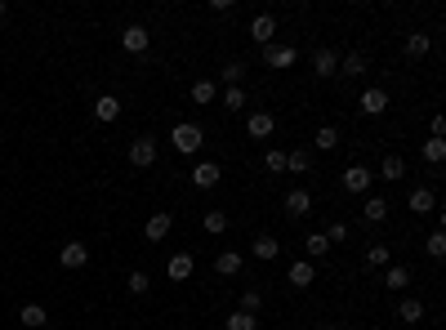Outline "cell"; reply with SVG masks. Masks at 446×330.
Segmentation results:
<instances>
[{
    "label": "cell",
    "instance_id": "ac0fdd59",
    "mask_svg": "<svg viewBox=\"0 0 446 330\" xmlns=\"http://www.w3.org/2000/svg\"><path fill=\"white\" fill-rule=\"evenodd\" d=\"M241 268H246L241 250H219V259H214V273H219V277H237Z\"/></svg>",
    "mask_w": 446,
    "mask_h": 330
},
{
    "label": "cell",
    "instance_id": "7c38bea8",
    "mask_svg": "<svg viewBox=\"0 0 446 330\" xmlns=\"http://www.w3.org/2000/svg\"><path fill=\"white\" fill-rule=\"evenodd\" d=\"M406 210H411V214H433V210H438V192H433V188H415L411 197H406Z\"/></svg>",
    "mask_w": 446,
    "mask_h": 330
},
{
    "label": "cell",
    "instance_id": "603a6c76",
    "mask_svg": "<svg viewBox=\"0 0 446 330\" xmlns=\"http://www.w3.org/2000/svg\"><path fill=\"white\" fill-rule=\"evenodd\" d=\"M361 219H366V224H384V219H389V201H384V197H366Z\"/></svg>",
    "mask_w": 446,
    "mask_h": 330
},
{
    "label": "cell",
    "instance_id": "d6986e66",
    "mask_svg": "<svg viewBox=\"0 0 446 330\" xmlns=\"http://www.w3.org/2000/svg\"><path fill=\"white\" fill-rule=\"evenodd\" d=\"M250 254H255L259 263H272L277 254H281V241H277V237H255V246H250Z\"/></svg>",
    "mask_w": 446,
    "mask_h": 330
},
{
    "label": "cell",
    "instance_id": "f546056e",
    "mask_svg": "<svg viewBox=\"0 0 446 330\" xmlns=\"http://www.w3.org/2000/svg\"><path fill=\"white\" fill-rule=\"evenodd\" d=\"M419 152H424V161H428V165H442V161H446V139H428Z\"/></svg>",
    "mask_w": 446,
    "mask_h": 330
},
{
    "label": "cell",
    "instance_id": "5bb4252c",
    "mask_svg": "<svg viewBox=\"0 0 446 330\" xmlns=\"http://www.w3.org/2000/svg\"><path fill=\"white\" fill-rule=\"evenodd\" d=\"M165 273H170V281H188L192 273H197V259H192L188 250H179V254H170V263H165Z\"/></svg>",
    "mask_w": 446,
    "mask_h": 330
},
{
    "label": "cell",
    "instance_id": "52a82bcc",
    "mask_svg": "<svg viewBox=\"0 0 446 330\" xmlns=\"http://www.w3.org/2000/svg\"><path fill=\"white\" fill-rule=\"evenodd\" d=\"M312 71H317L321 81H330V76H340V54L330 50V45H321V50H312Z\"/></svg>",
    "mask_w": 446,
    "mask_h": 330
},
{
    "label": "cell",
    "instance_id": "f6af8a7d",
    "mask_svg": "<svg viewBox=\"0 0 446 330\" xmlns=\"http://www.w3.org/2000/svg\"><path fill=\"white\" fill-rule=\"evenodd\" d=\"M326 330H330V326H326Z\"/></svg>",
    "mask_w": 446,
    "mask_h": 330
},
{
    "label": "cell",
    "instance_id": "ffe728a7",
    "mask_svg": "<svg viewBox=\"0 0 446 330\" xmlns=\"http://www.w3.org/2000/svg\"><path fill=\"white\" fill-rule=\"evenodd\" d=\"M214 99H219V85H214L210 76H206V81H197V85H192V103H197V107H210Z\"/></svg>",
    "mask_w": 446,
    "mask_h": 330
},
{
    "label": "cell",
    "instance_id": "ee69618b",
    "mask_svg": "<svg viewBox=\"0 0 446 330\" xmlns=\"http://www.w3.org/2000/svg\"><path fill=\"white\" fill-rule=\"evenodd\" d=\"M165 330H183V326H165Z\"/></svg>",
    "mask_w": 446,
    "mask_h": 330
},
{
    "label": "cell",
    "instance_id": "b9f144b4",
    "mask_svg": "<svg viewBox=\"0 0 446 330\" xmlns=\"http://www.w3.org/2000/svg\"><path fill=\"white\" fill-rule=\"evenodd\" d=\"M428 130H433V139H446V121H442V116H433Z\"/></svg>",
    "mask_w": 446,
    "mask_h": 330
},
{
    "label": "cell",
    "instance_id": "7bdbcfd3",
    "mask_svg": "<svg viewBox=\"0 0 446 330\" xmlns=\"http://www.w3.org/2000/svg\"><path fill=\"white\" fill-rule=\"evenodd\" d=\"M0 18H5V0H0Z\"/></svg>",
    "mask_w": 446,
    "mask_h": 330
},
{
    "label": "cell",
    "instance_id": "9c48e42d",
    "mask_svg": "<svg viewBox=\"0 0 446 330\" xmlns=\"http://www.w3.org/2000/svg\"><path fill=\"white\" fill-rule=\"evenodd\" d=\"M250 41H255L259 50H263V45H277V18L272 14H259L255 22H250Z\"/></svg>",
    "mask_w": 446,
    "mask_h": 330
},
{
    "label": "cell",
    "instance_id": "44dd1931",
    "mask_svg": "<svg viewBox=\"0 0 446 330\" xmlns=\"http://www.w3.org/2000/svg\"><path fill=\"white\" fill-rule=\"evenodd\" d=\"M406 286H411V268L389 263V273H384V290H406Z\"/></svg>",
    "mask_w": 446,
    "mask_h": 330
},
{
    "label": "cell",
    "instance_id": "d590c367",
    "mask_svg": "<svg viewBox=\"0 0 446 330\" xmlns=\"http://www.w3.org/2000/svg\"><path fill=\"white\" fill-rule=\"evenodd\" d=\"M152 290V277L143 273V268H134V273H130V295H148Z\"/></svg>",
    "mask_w": 446,
    "mask_h": 330
},
{
    "label": "cell",
    "instance_id": "3957f363",
    "mask_svg": "<svg viewBox=\"0 0 446 330\" xmlns=\"http://www.w3.org/2000/svg\"><path fill=\"white\" fill-rule=\"evenodd\" d=\"M148 45H152V32L139 27V22H130V27L120 32V50L125 54H148Z\"/></svg>",
    "mask_w": 446,
    "mask_h": 330
},
{
    "label": "cell",
    "instance_id": "2e32d148",
    "mask_svg": "<svg viewBox=\"0 0 446 330\" xmlns=\"http://www.w3.org/2000/svg\"><path fill=\"white\" fill-rule=\"evenodd\" d=\"M286 277H291L295 290H308L312 281H317V263H312V259H299V263H291V273H286Z\"/></svg>",
    "mask_w": 446,
    "mask_h": 330
},
{
    "label": "cell",
    "instance_id": "9a60e30c",
    "mask_svg": "<svg viewBox=\"0 0 446 330\" xmlns=\"http://www.w3.org/2000/svg\"><path fill=\"white\" fill-rule=\"evenodd\" d=\"M272 130H277V116L272 112H250L246 116V134H250V139H268Z\"/></svg>",
    "mask_w": 446,
    "mask_h": 330
},
{
    "label": "cell",
    "instance_id": "277c9868",
    "mask_svg": "<svg viewBox=\"0 0 446 330\" xmlns=\"http://www.w3.org/2000/svg\"><path fill=\"white\" fill-rule=\"evenodd\" d=\"M219 179H223L219 161H197V165H192V188L210 192V188H219Z\"/></svg>",
    "mask_w": 446,
    "mask_h": 330
},
{
    "label": "cell",
    "instance_id": "e0dca14e",
    "mask_svg": "<svg viewBox=\"0 0 446 330\" xmlns=\"http://www.w3.org/2000/svg\"><path fill=\"white\" fill-rule=\"evenodd\" d=\"M174 228V214H148V224H143V237L148 241H165Z\"/></svg>",
    "mask_w": 446,
    "mask_h": 330
},
{
    "label": "cell",
    "instance_id": "8d00e7d4",
    "mask_svg": "<svg viewBox=\"0 0 446 330\" xmlns=\"http://www.w3.org/2000/svg\"><path fill=\"white\" fill-rule=\"evenodd\" d=\"M263 308V295H259V290H241V308L237 312H250V317H255Z\"/></svg>",
    "mask_w": 446,
    "mask_h": 330
},
{
    "label": "cell",
    "instance_id": "836d02e7",
    "mask_svg": "<svg viewBox=\"0 0 446 330\" xmlns=\"http://www.w3.org/2000/svg\"><path fill=\"white\" fill-rule=\"evenodd\" d=\"M223 107H228V112H241V107H246V90H241V85H228V90H223Z\"/></svg>",
    "mask_w": 446,
    "mask_h": 330
},
{
    "label": "cell",
    "instance_id": "484cf974",
    "mask_svg": "<svg viewBox=\"0 0 446 330\" xmlns=\"http://www.w3.org/2000/svg\"><path fill=\"white\" fill-rule=\"evenodd\" d=\"M366 263L370 268H389L393 263V250L384 246V241H370V246H366Z\"/></svg>",
    "mask_w": 446,
    "mask_h": 330
},
{
    "label": "cell",
    "instance_id": "30bf717a",
    "mask_svg": "<svg viewBox=\"0 0 446 330\" xmlns=\"http://www.w3.org/2000/svg\"><path fill=\"white\" fill-rule=\"evenodd\" d=\"M58 263L71 268V273H76V268H85V263H90V246H85V241H67V246L58 250Z\"/></svg>",
    "mask_w": 446,
    "mask_h": 330
},
{
    "label": "cell",
    "instance_id": "d6a6232c",
    "mask_svg": "<svg viewBox=\"0 0 446 330\" xmlns=\"http://www.w3.org/2000/svg\"><path fill=\"white\" fill-rule=\"evenodd\" d=\"M223 330H259V322H255V317H250V312H228Z\"/></svg>",
    "mask_w": 446,
    "mask_h": 330
},
{
    "label": "cell",
    "instance_id": "5b68a950",
    "mask_svg": "<svg viewBox=\"0 0 446 330\" xmlns=\"http://www.w3.org/2000/svg\"><path fill=\"white\" fill-rule=\"evenodd\" d=\"M295 58H299V50H295V45H263V63H268L272 71L295 67Z\"/></svg>",
    "mask_w": 446,
    "mask_h": 330
},
{
    "label": "cell",
    "instance_id": "74e56055",
    "mask_svg": "<svg viewBox=\"0 0 446 330\" xmlns=\"http://www.w3.org/2000/svg\"><path fill=\"white\" fill-rule=\"evenodd\" d=\"M206 232H210V237H223V232H228V214L223 210H210L206 214Z\"/></svg>",
    "mask_w": 446,
    "mask_h": 330
},
{
    "label": "cell",
    "instance_id": "ab89813d",
    "mask_svg": "<svg viewBox=\"0 0 446 330\" xmlns=\"http://www.w3.org/2000/svg\"><path fill=\"white\" fill-rule=\"evenodd\" d=\"M241 76H246V67H241V63H228V67L219 71V81H223V85H241Z\"/></svg>",
    "mask_w": 446,
    "mask_h": 330
},
{
    "label": "cell",
    "instance_id": "83f0119b",
    "mask_svg": "<svg viewBox=\"0 0 446 330\" xmlns=\"http://www.w3.org/2000/svg\"><path fill=\"white\" fill-rule=\"evenodd\" d=\"M397 317H402L406 326H419V322H424V303H419V299H402V308H397Z\"/></svg>",
    "mask_w": 446,
    "mask_h": 330
},
{
    "label": "cell",
    "instance_id": "ba28073f",
    "mask_svg": "<svg viewBox=\"0 0 446 330\" xmlns=\"http://www.w3.org/2000/svg\"><path fill=\"white\" fill-rule=\"evenodd\" d=\"M361 112H366V116H384V112H389V90H384V85L361 90Z\"/></svg>",
    "mask_w": 446,
    "mask_h": 330
},
{
    "label": "cell",
    "instance_id": "d4e9b609",
    "mask_svg": "<svg viewBox=\"0 0 446 330\" xmlns=\"http://www.w3.org/2000/svg\"><path fill=\"white\" fill-rule=\"evenodd\" d=\"M340 71L344 76H361V71H366V54H357V50L340 54Z\"/></svg>",
    "mask_w": 446,
    "mask_h": 330
},
{
    "label": "cell",
    "instance_id": "f1b7e54d",
    "mask_svg": "<svg viewBox=\"0 0 446 330\" xmlns=\"http://www.w3.org/2000/svg\"><path fill=\"white\" fill-rule=\"evenodd\" d=\"M308 165H312V156H308L304 148L286 152V170H291V174H308Z\"/></svg>",
    "mask_w": 446,
    "mask_h": 330
},
{
    "label": "cell",
    "instance_id": "8fae6325",
    "mask_svg": "<svg viewBox=\"0 0 446 330\" xmlns=\"http://www.w3.org/2000/svg\"><path fill=\"white\" fill-rule=\"evenodd\" d=\"M286 214H291V219L312 214V192L308 188H291V192H286Z\"/></svg>",
    "mask_w": 446,
    "mask_h": 330
},
{
    "label": "cell",
    "instance_id": "60d3db41",
    "mask_svg": "<svg viewBox=\"0 0 446 330\" xmlns=\"http://www.w3.org/2000/svg\"><path fill=\"white\" fill-rule=\"evenodd\" d=\"M326 241H330V246H344V241H348V224H330L326 228Z\"/></svg>",
    "mask_w": 446,
    "mask_h": 330
},
{
    "label": "cell",
    "instance_id": "1f68e13d",
    "mask_svg": "<svg viewBox=\"0 0 446 330\" xmlns=\"http://www.w3.org/2000/svg\"><path fill=\"white\" fill-rule=\"evenodd\" d=\"M304 246H308V254H312V259L330 254V241H326V232H308V241H304Z\"/></svg>",
    "mask_w": 446,
    "mask_h": 330
},
{
    "label": "cell",
    "instance_id": "7402d4cb",
    "mask_svg": "<svg viewBox=\"0 0 446 330\" xmlns=\"http://www.w3.org/2000/svg\"><path fill=\"white\" fill-rule=\"evenodd\" d=\"M18 322L27 326V330H41L45 322H50V312L41 308V303H22V312H18Z\"/></svg>",
    "mask_w": 446,
    "mask_h": 330
},
{
    "label": "cell",
    "instance_id": "cb8c5ba5",
    "mask_svg": "<svg viewBox=\"0 0 446 330\" xmlns=\"http://www.w3.org/2000/svg\"><path fill=\"white\" fill-rule=\"evenodd\" d=\"M312 148H317V152H335V148H340V130H335V125H321L317 134H312Z\"/></svg>",
    "mask_w": 446,
    "mask_h": 330
},
{
    "label": "cell",
    "instance_id": "e575fe53",
    "mask_svg": "<svg viewBox=\"0 0 446 330\" xmlns=\"http://www.w3.org/2000/svg\"><path fill=\"white\" fill-rule=\"evenodd\" d=\"M379 174H384V179H402V174H406V161L389 152V156H384V165H379Z\"/></svg>",
    "mask_w": 446,
    "mask_h": 330
},
{
    "label": "cell",
    "instance_id": "4dcf8cb0",
    "mask_svg": "<svg viewBox=\"0 0 446 330\" xmlns=\"http://www.w3.org/2000/svg\"><path fill=\"white\" fill-rule=\"evenodd\" d=\"M424 254H428V259H442V254H446V237H442V228H433V232H428Z\"/></svg>",
    "mask_w": 446,
    "mask_h": 330
},
{
    "label": "cell",
    "instance_id": "7a4b0ae2",
    "mask_svg": "<svg viewBox=\"0 0 446 330\" xmlns=\"http://www.w3.org/2000/svg\"><path fill=\"white\" fill-rule=\"evenodd\" d=\"M130 165L134 170H152L156 165V139L152 134H139V139L130 143Z\"/></svg>",
    "mask_w": 446,
    "mask_h": 330
},
{
    "label": "cell",
    "instance_id": "6da1fadb",
    "mask_svg": "<svg viewBox=\"0 0 446 330\" xmlns=\"http://www.w3.org/2000/svg\"><path fill=\"white\" fill-rule=\"evenodd\" d=\"M170 143H174V152L197 156V152H201V143H206V130H201L197 121H179V125L170 130Z\"/></svg>",
    "mask_w": 446,
    "mask_h": 330
},
{
    "label": "cell",
    "instance_id": "4316f807",
    "mask_svg": "<svg viewBox=\"0 0 446 330\" xmlns=\"http://www.w3.org/2000/svg\"><path fill=\"white\" fill-rule=\"evenodd\" d=\"M428 50H433V36H424V32L406 36V58H424Z\"/></svg>",
    "mask_w": 446,
    "mask_h": 330
},
{
    "label": "cell",
    "instance_id": "f35d334b",
    "mask_svg": "<svg viewBox=\"0 0 446 330\" xmlns=\"http://www.w3.org/2000/svg\"><path fill=\"white\" fill-rule=\"evenodd\" d=\"M263 165H268L272 174H281V170H286V152L281 148H268V152H263Z\"/></svg>",
    "mask_w": 446,
    "mask_h": 330
},
{
    "label": "cell",
    "instance_id": "4fadbf2b",
    "mask_svg": "<svg viewBox=\"0 0 446 330\" xmlns=\"http://www.w3.org/2000/svg\"><path fill=\"white\" fill-rule=\"evenodd\" d=\"M116 116H120V99L116 94H99V99H94V121H99V125H112Z\"/></svg>",
    "mask_w": 446,
    "mask_h": 330
},
{
    "label": "cell",
    "instance_id": "8992f818",
    "mask_svg": "<svg viewBox=\"0 0 446 330\" xmlns=\"http://www.w3.org/2000/svg\"><path fill=\"white\" fill-rule=\"evenodd\" d=\"M340 183H344V192H348V197H361V192H366L375 179H370V170H366V165H348L344 174H340Z\"/></svg>",
    "mask_w": 446,
    "mask_h": 330
}]
</instances>
